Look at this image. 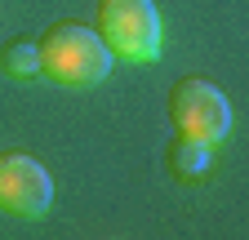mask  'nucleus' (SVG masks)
<instances>
[{"label": "nucleus", "mask_w": 249, "mask_h": 240, "mask_svg": "<svg viewBox=\"0 0 249 240\" xmlns=\"http://www.w3.org/2000/svg\"><path fill=\"white\" fill-rule=\"evenodd\" d=\"M36 45H40V76H49L62 89H93L111 71V53L93 27L53 22Z\"/></svg>", "instance_id": "f257e3e1"}, {"label": "nucleus", "mask_w": 249, "mask_h": 240, "mask_svg": "<svg viewBox=\"0 0 249 240\" xmlns=\"http://www.w3.org/2000/svg\"><path fill=\"white\" fill-rule=\"evenodd\" d=\"M174 173L178 178H200L213 160V147L209 142H192V138H174Z\"/></svg>", "instance_id": "39448f33"}, {"label": "nucleus", "mask_w": 249, "mask_h": 240, "mask_svg": "<svg viewBox=\"0 0 249 240\" xmlns=\"http://www.w3.org/2000/svg\"><path fill=\"white\" fill-rule=\"evenodd\" d=\"M169 120H174V138L218 147L231 134V103L213 80L187 76L169 89Z\"/></svg>", "instance_id": "7ed1b4c3"}, {"label": "nucleus", "mask_w": 249, "mask_h": 240, "mask_svg": "<svg viewBox=\"0 0 249 240\" xmlns=\"http://www.w3.org/2000/svg\"><path fill=\"white\" fill-rule=\"evenodd\" d=\"M40 71V45L36 40H14L9 49H5V76H14V80H31Z\"/></svg>", "instance_id": "423d86ee"}, {"label": "nucleus", "mask_w": 249, "mask_h": 240, "mask_svg": "<svg viewBox=\"0 0 249 240\" xmlns=\"http://www.w3.org/2000/svg\"><path fill=\"white\" fill-rule=\"evenodd\" d=\"M111 63H156L165 45V27L156 14V0H98V27Z\"/></svg>", "instance_id": "f03ea898"}, {"label": "nucleus", "mask_w": 249, "mask_h": 240, "mask_svg": "<svg viewBox=\"0 0 249 240\" xmlns=\"http://www.w3.org/2000/svg\"><path fill=\"white\" fill-rule=\"evenodd\" d=\"M53 205V178L49 169L27 156V152H5L0 156V209L14 218H45Z\"/></svg>", "instance_id": "20e7f679"}]
</instances>
